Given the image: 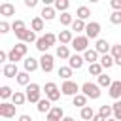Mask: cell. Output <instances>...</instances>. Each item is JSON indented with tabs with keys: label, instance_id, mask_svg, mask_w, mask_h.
<instances>
[{
	"label": "cell",
	"instance_id": "1",
	"mask_svg": "<svg viewBox=\"0 0 121 121\" xmlns=\"http://www.w3.org/2000/svg\"><path fill=\"white\" fill-rule=\"evenodd\" d=\"M81 93L87 96V98H98L100 96V85L98 83H91V81H85L81 85Z\"/></svg>",
	"mask_w": 121,
	"mask_h": 121
},
{
	"label": "cell",
	"instance_id": "2",
	"mask_svg": "<svg viewBox=\"0 0 121 121\" xmlns=\"http://www.w3.org/2000/svg\"><path fill=\"white\" fill-rule=\"evenodd\" d=\"M25 91H26L25 95H26V100H28V102L38 104V102L42 100V96H40V95H42V91H40V85H38V83H30V85H26V89H25Z\"/></svg>",
	"mask_w": 121,
	"mask_h": 121
},
{
	"label": "cell",
	"instance_id": "3",
	"mask_svg": "<svg viewBox=\"0 0 121 121\" xmlns=\"http://www.w3.org/2000/svg\"><path fill=\"white\" fill-rule=\"evenodd\" d=\"M79 85L76 83V81H72V79H68V81H64L62 85H60V93L64 95V96H76V95H79Z\"/></svg>",
	"mask_w": 121,
	"mask_h": 121
},
{
	"label": "cell",
	"instance_id": "4",
	"mask_svg": "<svg viewBox=\"0 0 121 121\" xmlns=\"http://www.w3.org/2000/svg\"><path fill=\"white\" fill-rule=\"evenodd\" d=\"M43 91H45V98H49L51 102H55V100L60 98V89L57 87L55 81H47L45 87H43Z\"/></svg>",
	"mask_w": 121,
	"mask_h": 121
},
{
	"label": "cell",
	"instance_id": "5",
	"mask_svg": "<svg viewBox=\"0 0 121 121\" xmlns=\"http://www.w3.org/2000/svg\"><path fill=\"white\" fill-rule=\"evenodd\" d=\"M15 36L19 38V42H25V43H36L38 38H36V32L34 30H28V28H23V30H17Z\"/></svg>",
	"mask_w": 121,
	"mask_h": 121
},
{
	"label": "cell",
	"instance_id": "6",
	"mask_svg": "<svg viewBox=\"0 0 121 121\" xmlns=\"http://www.w3.org/2000/svg\"><path fill=\"white\" fill-rule=\"evenodd\" d=\"M72 47H74L76 51L85 53V51L89 49V38H87V36H76V38L72 40Z\"/></svg>",
	"mask_w": 121,
	"mask_h": 121
},
{
	"label": "cell",
	"instance_id": "7",
	"mask_svg": "<svg viewBox=\"0 0 121 121\" xmlns=\"http://www.w3.org/2000/svg\"><path fill=\"white\" fill-rule=\"evenodd\" d=\"M98 34H100V23H96V21H91V23H87L85 36H87L89 40H95V38H98Z\"/></svg>",
	"mask_w": 121,
	"mask_h": 121
},
{
	"label": "cell",
	"instance_id": "8",
	"mask_svg": "<svg viewBox=\"0 0 121 121\" xmlns=\"http://www.w3.org/2000/svg\"><path fill=\"white\" fill-rule=\"evenodd\" d=\"M15 104L13 102H2L0 104V115L2 117H6V119H11L13 115H15Z\"/></svg>",
	"mask_w": 121,
	"mask_h": 121
},
{
	"label": "cell",
	"instance_id": "9",
	"mask_svg": "<svg viewBox=\"0 0 121 121\" xmlns=\"http://www.w3.org/2000/svg\"><path fill=\"white\" fill-rule=\"evenodd\" d=\"M53 55H49V53H43L42 55V59H40V68L43 70V72H51L53 70Z\"/></svg>",
	"mask_w": 121,
	"mask_h": 121
},
{
	"label": "cell",
	"instance_id": "10",
	"mask_svg": "<svg viewBox=\"0 0 121 121\" xmlns=\"http://www.w3.org/2000/svg\"><path fill=\"white\" fill-rule=\"evenodd\" d=\"M83 62H85V59H83V55H72L70 59H68V66L72 68V70H79L81 66H83Z\"/></svg>",
	"mask_w": 121,
	"mask_h": 121
},
{
	"label": "cell",
	"instance_id": "11",
	"mask_svg": "<svg viewBox=\"0 0 121 121\" xmlns=\"http://www.w3.org/2000/svg\"><path fill=\"white\" fill-rule=\"evenodd\" d=\"M108 95H110L113 100H119V98H121V81H119V79H115V81L110 85Z\"/></svg>",
	"mask_w": 121,
	"mask_h": 121
},
{
	"label": "cell",
	"instance_id": "12",
	"mask_svg": "<svg viewBox=\"0 0 121 121\" xmlns=\"http://www.w3.org/2000/svg\"><path fill=\"white\" fill-rule=\"evenodd\" d=\"M23 64H25V72H34V70L40 68V60L34 59V57H26Z\"/></svg>",
	"mask_w": 121,
	"mask_h": 121
},
{
	"label": "cell",
	"instance_id": "13",
	"mask_svg": "<svg viewBox=\"0 0 121 121\" xmlns=\"http://www.w3.org/2000/svg\"><path fill=\"white\" fill-rule=\"evenodd\" d=\"M2 74H4V78H17V74H19V70H17V64H11V62L4 64V68H2Z\"/></svg>",
	"mask_w": 121,
	"mask_h": 121
},
{
	"label": "cell",
	"instance_id": "14",
	"mask_svg": "<svg viewBox=\"0 0 121 121\" xmlns=\"http://www.w3.org/2000/svg\"><path fill=\"white\" fill-rule=\"evenodd\" d=\"M0 15H4V17H11V15H15V6L9 4V2L0 4Z\"/></svg>",
	"mask_w": 121,
	"mask_h": 121
},
{
	"label": "cell",
	"instance_id": "15",
	"mask_svg": "<svg viewBox=\"0 0 121 121\" xmlns=\"http://www.w3.org/2000/svg\"><path fill=\"white\" fill-rule=\"evenodd\" d=\"M57 38H59L60 45H68V43H72V40H74V36H72V30H60Z\"/></svg>",
	"mask_w": 121,
	"mask_h": 121
},
{
	"label": "cell",
	"instance_id": "16",
	"mask_svg": "<svg viewBox=\"0 0 121 121\" xmlns=\"http://www.w3.org/2000/svg\"><path fill=\"white\" fill-rule=\"evenodd\" d=\"M95 49L98 51V55H108V51H112V45H110L106 40H96Z\"/></svg>",
	"mask_w": 121,
	"mask_h": 121
},
{
	"label": "cell",
	"instance_id": "17",
	"mask_svg": "<svg viewBox=\"0 0 121 121\" xmlns=\"http://www.w3.org/2000/svg\"><path fill=\"white\" fill-rule=\"evenodd\" d=\"M51 108H53V106H51V100H49V98H42V100L38 102V106H36V110H38L40 113H45V115L51 112Z\"/></svg>",
	"mask_w": 121,
	"mask_h": 121
},
{
	"label": "cell",
	"instance_id": "18",
	"mask_svg": "<svg viewBox=\"0 0 121 121\" xmlns=\"http://www.w3.org/2000/svg\"><path fill=\"white\" fill-rule=\"evenodd\" d=\"M55 11H57L55 8H51V6H43L40 17H42L43 21H53V19H55Z\"/></svg>",
	"mask_w": 121,
	"mask_h": 121
},
{
	"label": "cell",
	"instance_id": "19",
	"mask_svg": "<svg viewBox=\"0 0 121 121\" xmlns=\"http://www.w3.org/2000/svg\"><path fill=\"white\" fill-rule=\"evenodd\" d=\"M83 59L89 62V64H95V62H98L100 59H98V51L96 49H87L85 53H83Z\"/></svg>",
	"mask_w": 121,
	"mask_h": 121
},
{
	"label": "cell",
	"instance_id": "20",
	"mask_svg": "<svg viewBox=\"0 0 121 121\" xmlns=\"http://www.w3.org/2000/svg\"><path fill=\"white\" fill-rule=\"evenodd\" d=\"M11 102H13L15 106H23V104L26 102V95H25L23 91H15L13 96H11Z\"/></svg>",
	"mask_w": 121,
	"mask_h": 121
},
{
	"label": "cell",
	"instance_id": "21",
	"mask_svg": "<svg viewBox=\"0 0 121 121\" xmlns=\"http://www.w3.org/2000/svg\"><path fill=\"white\" fill-rule=\"evenodd\" d=\"M21 59H23V55H21V53H19V51H17L15 47H11V49L8 51V60H9L11 64H17V62H19Z\"/></svg>",
	"mask_w": 121,
	"mask_h": 121
},
{
	"label": "cell",
	"instance_id": "22",
	"mask_svg": "<svg viewBox=\"0 0 121 121\" xmlns=\"http://www.w3.org/2000/svg\"><path fill=\"white\" fill-rule=\"evenodd\" d=\"M96 113L93 112V108L91 106H85V108H81V112H79V117L81 119H85V121H93V117H95Z\"/></svg>",
	"mask_w": 121,
	"mask_h": 121
},
{
	"label": "cell",
	"instance_id": "23",
	"mask_svg": "<svg viewBox=\"0 0 121 121\" xmlns=\"http://www.w3.org/2000/svg\"><path fill=\"white\" fill-rule=\"evenodd\" d=\"M76 15H78V19L85 21V19H89V17H91V9H89L87 6H79V8L76 9Z\"/></svg>",
	"mask_w": 121,
	"mask_h": 121
},
{
	"label": "cell",
	"instance_id": "24",
	"mask_svg": "<svg viewBox=\"0 0 121 121\" xmlns=\"http://www.w3.org/2000/svg\"><path fill=\"white\" fill-rule=\"evenodd\" d=\"M55 55L59 57V59H70L72 55H70V49H68V45H57V51H55Z\"/></svg>",
	"mask_w": 121,
	"mask_h": 121
},
{
	"label": "cell",
	"instance_id": "25",
	"mask_svg": "<svg viewBox=\"0 0 121 121\" xmlns=\"http://www.w3.org/2000/svg\"><path fill=\"white\" fill-rule=\"evenodd\" d=\"M98 62L102 64V68H112V66L115 64V59H113V57H112V55L108 53V55H102Z\"/></svg>",
	"mask_w": 121,
	"mask_h": 121
},
{
	"label": "cell",
	"instance_id": "26",
	"mask_svg": "<svg viewBox=\"0 0 121 121\" xmlns=\"http://www.w3.org/2000/svg\"><path fill=\"white\" fill-rule=\"evenodd\" d=\"M72 102H74V106H78V108H85V106H87V96H85L83 93H79V95H76V96L72 98Z\"/></svg>",
	"mask_w": 121,
	"mask_h": 121
},
{
	"label": "cell",
	"instance_id": "27",
	"mask_svg": "<svg viewBox=\"0 0 121 121\" xmlns=\"http://www.w3.org/2000/svg\"><path fill=\"white\" fill-rule=\"evenodd\" d=\"M30 30H34V32L43 30V19H42V17H34L32 23H30Z\"/></svg>",
	"mask_w": 121,
	"mask_h": 121
},
{
	"label": "cell",
	"instance_id": "28",
	"mask_svg": "<svg viewBox=\"0 0 121 121\" xmlns=\"http://www.w3.org/2000/svg\"><path fill=\"white\" fill-rule=\"evenodd\" d=\"M49 47H51V45L45 42V38H43V36H42V38H38V42H36V49H38L42 55H43V53H47V49H49Z\"/></svg>",
	"mask_w": 121,
	"mask_h": 121
},
{
	"label": "cell",
	"instance_id": "29",
	"mask_svg": "<svg viewBox=\"0 0 121 121\" xmlns=\"http://www.w3.org/2000/svg\"><path fill=\"white\" fill-rule=\"evenodd\" d=\"M57 74H59L64 81H68V79L72 78V68H70V66H60V68L57 70Z\"/></svg>",
	"mask_w": 121,
	"mask_h": 121
},
{
	"label": "cell",
	"instance_id": "30",
	"mask_svg": "<svg viewBox=\"0 0 121 121\" xmlns=\"http://www.w3.org/2000/svg\"><path fill=\"white\" fill-rule=\"evenodd\" d=\"M15 79H17V83H19V85H25V87H26V85H30V76H28V72H19Z\"/></svg>",
	"mask_w": 121,
	"mask_h": 121
},
{
	"label": "cell",
	"instance_id": "31",
	"mask_svg": "<svg viewBox=\"0 0 121 121\" xmlns=\"http://www.w3.org/2000/svg\"><path fill=\"white\" fill-rule=\"evenodd\" d=\"M98 113H100V115H102L104 119H112V117H113V108H112V106H106V104H104V106H100Z\"/></svg>",
	"mask_w": 121,
	"mask_h": 121
},
{
	"label": "cell",
	"instance_id": "32",
	"mask_svg": "<svg viewBox=\"0 0 121 121\" xmlns=\"http://www.w3.org/2000/svg\"><path fill=\"white\" fill-rule=\"evenodd\" d=\"M68 6H70L68 0H55V9H59L60 13H66L68 11Z\"/></svg>",
	"mask_w": 121,
	"mask_h": 121
},
{
	"label": "cell",
	"instance_id": "33",
	"mask_svg": "<svg viewBox=\"0 0 121 121\" xmlns=\"http://www.w3.org/2000/svg\"><path fill=\"white\" fill-rule=\"evenodd\" d=\"M89 74L91 76H102V64L100 62H95V64H89Z\"/></svg>",
	"mask_w": 121,
	"mask_h": 121
},
{
	"label": "cell",
	"instance_id": "34",
	"mask_svg": "<svg viewBox=\"0 0 121 121\" xmlns=\"http://www.w3.org/2000/svg\"><path fill=\"white\" fill-rule=\"evenodd\" d=\"M59 19H60V25H62V26H72V23H74V19H72V15H70L68 11H66V13H60Z\"/></svg>",
	"mask_w": 121,
	"mask_h": 121
},
{
	"label": "cell",
	"instance_id": "35",
	"mask_svg": "<svg viewBox=\"0 0 121 121\" xmlns=\"http://www.w3.org/2000/svg\"><path fill=\"white\" fill-rule=\"evenodd\" d=\"M85 28H87L85 21H81V19H74V23H72V30H76V32H83Z\"/></svg>",
	"mask_w": 121,
	"mask_h": 121
},
{
	"label": "cell",
	"instance_id": "36",
	"mask_svg": "<svg viewBox=\"0 0 121 121\" xmlns=\"http://www.w3.org/2000/svg\"><path fill=\"white\" fill-rule=\"evenodd\" d=\"M113 81H112V78L110 76H106V74H102V76H98V85L100 87H108L110 89V85H112Z\"/></svg>",
	"mask_w": 121,
	"mask_h": 121
},
{
	"label": "cell",
	"instance_id": "37",
	"mask_svg": "<svg viewBox=\"0 0 121 121\" xmlns=\"http://www.w3.org/2000/svg\"><path fill=\"white\" fill-rule=\"evenodd\" d=\"M0 96H2L4 100L11 98V96H13V91H11V87H8V85H2V87H0Z\"/></svg>",
	"mask_w": 121,
	"mask_h": 121
},
{
	"label": "cell",
	"instance_id": "38",
	"mask_svg": "<svg viewBox=\"0 0 121 121\" xmlns=\"http://www.w3.org/2000/svg\"><path fill=\"white\" fill-rule=\"evenodd\" d=\"M112 108H113V119L121 121V100H115L112 104Z\"/></svg>",
	"mask_w": 121,
	"mask_h": 121
},
{
	"label": "cell",
	"instance_id": "39",
	"mask_svg": "<svg viewBox=\"0 0 121 121\" xmlns=\"http://www.w3.org/2000/svg\"><path fill=\"white\" fill-rule=\"evenodd\" d=\"M110 23L112 25H121V11H112L110 13Z\"/></svg>",
	"mask_w": 121,
	"mask_h": 121
},
{
	"label": "cell",
	"instance_id": "40",
	"mask_svg": "<svg viewBox=\"0 0 121 121\" xmlns=\"http://www.w3.org/2000/svg\"><path fill=\"white\" fill-rule=\"evenodd\" d=\"M11 28H13V32H17V30H23V28H26V26H25V21L15 19V21L11 23Z\"/></svg>",
	"mask_w": 121,
	"mask_h": 121
},
{
	"label": "cell",
	"instance_id": "41",
	"mask_svg": "<svg viewBox=\"0 0 121 121\" xmlns=\"http://www.w3.org/2000/svg\"><path fill=\"white\" fill-rule=\"evenodd\" d=\"M113 59H119L121 57V43H113L112 45V53H110Z\"/></svg>",
	"mask_w": 121,
	"mask_h": 121
},
{
	"label": "cell",
	"instance_id": "42",
	"mask_svg": "<svg viewBox=\"0 0 121 121\" xmlns=\"http://www.w3.org/2000/svg\"><path fill=\"white\" fill-rule=\"evenodd\" d=\"M43 38H45V42H47L49 45H55V42L59 40V38H57L53 32H45V34H43Z\"/></svg>",
	"mask_w": 121,
	"mask_h": 121
},
{
	"label": "cell",
	"instance_id": "43",
	"mask_svg": "<svg viewBox=\"0 0 121 121\" xmlns=\"http://www.w3.org/2000/svg\"><path fill=\"white\" fill-rule=\"evenodd\" d=\"M13 47H15V49H17V51H19L23 57H25V55H26V51H28V47H26V43H25V42H19V43H15Z\"/></svg>",
	"mask_w": 121,
	"mask_h": 121
},
{
	"label": "cell",
	"instance_id": "44",
	"mask_svg": "<svg viewBox=\"0 0 121 121\" xmlns=\"http://www.w3.org/2000/svg\"><path fill=\"white\" fill-rule=\"evenodd\" d=\"M51 112H53L55 115H59L60 119H64V110H62L60 106H53V108H51Z\"/></svg>",
	"mask_w": 121,
	"mask_h": 121
},
{
	"label": "cell",
	"instance_id": "45",
	"mask_svg": "<svg viewBox=\"0 0 121 121\" xmlns=\"http://www.w3.org/2000/svg\"><path fill=\"white\" fill-rule=\"evenodd\" d=\"M110 6L113 8V11H121V0H112Z\"/></svg>",
	"mask_w": 121,
	"mask_h": 121
},
{
	"label": "cell",
	"instance_id": "46",
	"mask_svg": "<svg viewBox=\"0 0 121 121\" xmlns=\"http://www.w3.org/2000/svg\"><path fill=\"white\" fill-rule=\"evenodd\" d=\"M45 121H62V119H60L59 115H55L53 112H49V113L45 115Z\"/></svg>",
	"mask_w": 121,
	"mask_h": 121
},
{
	"label": "cell",
	"instance_id": "47",
	"mask_svg": "<svg viewBox=\"0 0 121 121\" xmlns=\"http://www.w3.org/2000/svg\"><path fill=\"white\" fill-rule=\"evenodd\" d=\"M9 30V25H8V21H0V32L2 34H6Z\"/></svg>",
	"mask_w": 121,
	"mask_h": 121
},
{
	"label": "cell",
	"instance_id": "48",
	"mask_svg": "<svg viewBox=\"0 0 121 121\" xmlns=\"http://www.w3.org/2000/svg\"><path fill=\"white\" fill-rule=\"evenodd\" d=\"M36 4H38V0H25V6L26 8H34Z\"/></svg>",
	"mask_w": 121,
	"mask_h": 121
},
{
	"label": "cell",
	"instance_id": "49",
	"mask_svg": "<svg viewBox=\"0 0 121 121\" xmlns=\"http://www.w3.org/2000/svg\"><path fill=\"white\" fill-rule=\"evenodd\" d=\"M19 121H32V117L26 115V113H23V115H19Z\"/></svg>",
	"mask_w": 121,
	"mask_h": 121
},
{
	"label": "cell",
	"instance_id": "50",
	"mask_svg": "<svg viewBox=\"0 0 121 121\" xmlns=\"http://www.w3.org/2000/svg\"><path fill=\"white\" fill-rule=\"evenodd\" d=\"M0 60H2V62L8 60V53H6V51H0Z\"/></svg>",
	"mask_w": 121,
	"mask_h": 121
},
{
	"label": "cell",
	"instance_id": "51",
	"mask_svg": "<svg viewBox=\"0 0 121 121\" xmlns=\"http://www.w3.org/2000/svg\"><path fill=\"white\" fill-rule=\"evenodd\" d=\"M93 121H108V119H104V117H102L100 113H96V115L93 117Z\"/></svg>",
	"mask_w": 121,
	"mask_h": 121
},
{
	"label": "cell",
	"instance_id": "52",
	"mask_svg": "<svg viewBox=\"0 0 121 121\" xmlns=\"http://www.w3.org/2000/svg\"><path fill=\"white\" fill-rule=\"evenodd\" d=\"M62 121H76V119H74V117H70V115H66V117H64Z\"/></svg>",
	"mask_w": 121,
	"mask_h": 121
},
{
	"label": "cell",
	"instance_id": "53",
	"mask_svg": "<svg viewBox=\"0 0 121 121\" xmlns=\"http://www.w3.org/2000/svg\"><path fill=\"white\" fill-rule=\"evenodd\" d=\"M115 64H117V66H121V57H119V59H115Z\"/></svg>",
	"mask_w": 121,
	"mask_h": 121
},
{
	"label": "cell",
	"instance_id": "54",
	"mask_svg": "<svg viewBox=\"0 0 121 121\" xmlns=\"http://www.w3.org/2000/svg\"><path fill=\"white\" fill-rule=\"evenodd\" d=\"M108 121H117V119H113V117H112V119H108Z\"/></svg>",
	"mask_w": 121,
	"mask_h": 121
}]
</instances>
